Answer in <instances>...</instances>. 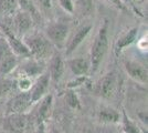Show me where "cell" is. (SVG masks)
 I'll list each match as a JSON object with an SVG mask.
<instances>
[{"label": "cell", "instance_id": "6da1fadb", "mask_svg": "<svg viewBox=\"0 0 148 133\" xmlns=\"http://www.w3.org/2000/svg\"><path fill=\"white\" fill-rule=\"evenodd\" d=\"M25 44L27 45L30 57L38 61H43L53 56V44L48 38L42 34L32 33L25 37Z\"/></svg>", "mask_w": 148, "mask_h": 133}, {"label": "cell", "instance_id": "7a4b0ae2", "mask_svg": "<svg viewBox=\"0 0 148 133\" xmlns=\"http://www.w3.org/2000/svg\"><path fill=\"white\" fill-rule=\"evenodd\" d=\"M108 48V39H107V22H105L103 27H101L99 33L94 40V43L91 49V69L95 72L99 69V64L103 61Z\"/></svg>", "mask_w": 148, "mask_h": 133}, {"label": "cell", "instance_id": "3957f363", "mask_svg": "<svg viewBox=\"0 0 148 133\" xmlns=\"http://www.w3.org/2000/svg\"><path fill=\"white\" fill-rule=\"evenodd\" d=\"M0 31H2L5 38H6L8 44L10 45L12 52L16 56H20V57H30L29 50L27 48L25 42L19 38L18 36H16L11 28L5 22L0 21Z\"/></svg>", "mask_w": 148, "mask_h": 133}, {"label": "cell", "instance_id": "277c9868", "mask_svg": "<svg viewBox=\"0 0 148 133\" xmlns=\"http://www.w3.org/2000/svg\"><path fill=\"white\" fill-rule=\"evenodd\" d=\"M32 104L33 102L31 100L30 92H20L7 103V114L25 113Z\"/></svg>", "mask_w": 148, "mask_h": 133}, {"label": "cell", "instance_id": "5b68a950", "mask_svg": "<svg viewBox=\"0 0 148 133\" xmlns=\"http://www.w3.org/2000/svg\"><path fill=\"white\" fill-rule=\"evenodd\" d=\"M117 76L114 72H110L99 80L97 84V93L104 99H112L117 92Z\"/></svg>", "mask_w": 148, "mask_h": 133}, {"label": "cell", "instance_id": "8992f818", "mask_svg": "<svg viewBox=\"0 0 148 133\" xmlns=\"http://www.w3.org/2000/svg\"><path fill=\"white\" fill-rule=\"evenodd\" d=\"M68 33L69 27L65 23H62V22L51 23L45 29L47 38L49 39L51 43H54L56 45H62L65 42Z\"/></svg>", "mask_w": 148, "mask_h": 133}, {"label": "cell", "instance_id": "52a82bcc", "mask_svg": "<svg viewBox=\"0 0 148 133\" xmlns=\"http://www.w3.org/2000/svg\"><path fill=\"white\" fill-rule=\"evenodd\" d=\"M13 22V33L16 36H23L27 32L30 31L32 23H33V19L30 14L25 11H18L13 16L12 19Z\"/></svg>", "mask_w": 148, "mask_h": 133}, {"label": "cell", "instance_id": "ba28073f", "mask_svg": "<svg viewBox=\"0 0 148 133\" xmlns=\"http://www.w3.org/2000/svg\"><path fill=\"white\" fill-rule=\"evenodd\" d=\"M50 84V76L49 73H42L38 76L37 81L32 84L30 92L31 100L33 103L40 101L43 96L48 94Z\"/></svg>", "mask_w": 148, "mask_h": 133}, {"label": "cell", "instance_id": "9c48e42d", "mask_svg": "<svg viewBox=\"0 0 148 133\" xmlns=\"http://www.w3.org/2000/svg\"><path fill=\"white\" fill-rule=\"evenodd\" d=\"M28 125V119L25 113L7 114L5 127L11 133H22Z\"/></svg>", "mask_w": 148, "mask_h": 133}, {"label": "cell", "instance_id": "30bf717a", "mask_svg": "<svg viewBox=\"0 0 148 133\" xmlns=\"http://www.w3.org/2000/svg\"><path fill=\"white\" fill-rule=\"evenodd\" d=\"M124 68L126 70L127 74L137 82L139 83H147L148 73L147 69L143 65V64L138 63L136 61H132V60H126L124 62Z\"/></svg>", "mask_w": 148, "mask_h": 133}, {"label": "cell", "instance_id": "8fae6325", "mask_svg": "<svg viewBox=\"0 0 148 133\" xmlns=\"http://www.w3.org/2000/svg\"><path fill=\"white\" fill-rule=\"evenodd\" d=\"M66 64L74 76H86L91 70V62L86 58H73L66 61Z\"/></svg>", "mask_w": 148, "mask_h": 133}, {"label": "cell", "instance_id": "7c38bea8", "mask_svg": "<svg viewBox=\"0 0 148 133\" xmlns=\"http://www.w3.org/2000/svg\"><path fill=\"white\" fill-rule=\"evenodd\" d=\"M91 29H92V25H82L81 28L77 29V31L75 32V34L72 37V39L70 40V42H69L68 45H66V51H65V53H66L68 56L71 54L72 52H74L75 49L83 42V40L86 38L87 34L90 33Z\"/></svg>", "mask_w": 148, "mask_h": 133}, {"label": "cell", "instance_id": "4fadbf2b", "mask_svg": "<svg viewBox=\"0 0 148 133\" xmlns=\"http://www.w3.org/2000/svg\"><path fill=\"white\" fill-rule=\"evenodd\" d=\"M50 76V80L59 82L61 80L62 76L64 73V61L60 54H54L51 57L50 61V72H48Z\"/></svg>", "mask_w": 148, "mask_h": 133}, {"label": "cell", "instance_id": "5bb4252c", "mask_svg": "<svg viewBox=\"0 0 148 133\" xmlns=\"http://www.w3.org/2000/svg\"><path fill=\"white\" fill-rule=\"evenodd\" d=\"M30 59L25 61L23 63L20 65V70L22 72L21 76H28V78H32V76H39L40 74L43 73V68L41 61H38L36 59Z\"/></svg>", "mask_w": 148, "mask_h": 133}, {"label": "cell", "instance_id": "9a60e30c", "mask_svg": "<svg viewBox=\"0 0 148 133\" xmlns=\"http://www.w3.org/2000/svg\"><path fill=\"white\" fill-rule=\"evenodd\" d=\"M19 3L18 0H0V16L3 20H11L13 16L18 12Z\"/></svg>", "mask_w": 148, "mask_h": 133}, {"label": "cell", "instance_id": "2e32d148", "mask_svg": "<svg viewBox=\"0 0 148 133\" xmlns=\"http://www.w3.org/2000/svg\"><path fill=\"white\" fill-rule=\"evenodd\" d=\"M137 33H138V29L137 28H133V29H130V31L124 33L122 37L118 38L116 45H115V54L117 57L121 54V52L125 48H127L128 45H130V44L135 41L136 38H137Z\"/></svg>", "mask_w": 148, "mask_h": 133}, {"label": "cell", "instance_id": "e0dca14e", "mask_svg": "<svg viewBox=\"0 0 148 133\" xmlns=\"http://www.w3.org/2000/svg\"><path fill=\"white\" fill-rule=\"evenodd\" d=\"M52 102H53V96L51 94H47L41 99V103L37 112V120L39 123H42L48 119L52 108Z\"/></svg>", "mask_w": 148, "mask_h": 133}, {"label": "cell", "instance_id": "ac0fdd59", "mask_svg": "<svg viewBox=\"0 0 148 133\" xmlns=\"http://www.w3.org/2000/svg\"><path fill=\"white\" fill-rule=\"evenodd\" d=\"M17 67H18V58L16 54H11L0 60V76L10 74Z\"/></svg>", "mask_w": 148, "mask_h": 133}, {"label": "cell", "instance_id": "d6986e66", "mask_svg": "<svg viewBox=\"0 0 148 133\" xmlns=\"http://www.w3.org/2000/svg\"><path fill=\"white\" fill-rule=\"evenodd\" d=\"M99 119L102 123H116L119 121V113L114 109L105 108L99 112Z\"/></svg>", "mask_w": 148, "mask_h": 133}, {"label": "cell", "instance_id": "ffe728a7", "mask_svg": "<svg viewBox=\"0 0 148 133\" xmlns=\"http://www.w3.org/2000/svg\"><path fill=\"white\" fill-rule=\"evenodd\" d=\"M19 7L30 14L32 17L33 21H37V20H41V16H40V12L38 11V9L36 8V6L33 5L32 0H18Z\"/></svg>", "mask_w": 148, "mask_h": 133}, {"label": "cell", "instance_id": "44dd1931", "mask_svg": "<svg viewBox=\"0 0 148 133\" xmlns=\"http://www.w3.org/2000/svg\"><path fill=\"white\" fill-rule=\"evenodd\" d=\"M123 130L125 133H142L138 127L127 116L125 111H123Z\"/></svg>", "mask_w": 148, "mask_h": 133}, {"label": "cell", "instance_id": "7402d4cb", "mask_svg": "<svg viewBox=\"0 0 148 133\" xmlns=\"http://www.w3.org/2000/svg\"><path fill=\"white\" fill-rule=\"evenodd\" d=\"M11 54H14V53H13L12 50H11L10 45L7 42L6 38L0 36V60L9 57V56H11Z\"/></svg>", "mask_w": 148, "mask_h": 133}, {"label": "cell", "instance_id": "603a6c76", "mask_svg": "<svg viewBox=\"0 0 148 133\" xmlns=\"http://www.w3.org/2000/svg\"><path fill=\"white\" fill-rule=\"evenodd\" d=\"M32 80L31 78H28V76H21L17 82V87L18 89L21 91V92H29L32 88Z\"/></svg>", "mask_w": 148, "mask_h": 133}, {"label": "cell", "instance_id": "cb8c5ba5", "mask_svg": "<svg viewBox=\"0 0 148 133\" xmlns=\"http://www.w3.org/2000/svg\"><path fill=\"white\" fill-rule=\"evenodd\" d=\"M65 100L68 102V104L71 107L72 109H75V110H79L81 109V104H80V100L77 98V95L75 94L74 91H70L66 96H65Z\"/></svg>", "mask_w": 148, "mask_h": 133}, {"label": "cell", "instance_id": "d4e9b609", "mask_svg": "<svg viewBox=\"0 0 148 133\" xmlns=\"http://www.w3.org/2000/svg\"><path fill=\"white\" fill-rule=\"evenodd\" d=\"M14 82L12 81H9V80H5V81H1L0 82V95H3L8 93L9 91H11L13 89V85Z\"/></svg>", "mask_w": 148, "mask_h": 133}, {"label": "cell", "instance_id": "484cf974", "mask_svg": "<svg viewBox=\"0 0 148 133\" xmlns=\"http://www.w3.org/2000/svg\"><path fill=\"white\" fill-rule=\"evenodd\" d=\"M85 81H86V76H76L73 81H70V82L68 83V88H70V89L77 88V87H80L82 84H84Z\"/></svg>", "mask_w": 148, "mask_h": 133}, {"label": "cell", "instance_id": "4316f807", "mask_svg": "<svg viewBox=\"0 0 148 133\" xmlns=\"http://www.w3.org/2000/svg\"><path fill=\"white\" fill-rule=\"evenodd\" d=\"M61 7L69 13H73L74 11V5L72 0H59Z\"/></svg>", "mask_w": 148, "mask_h": 133}, {"label": "cell", "instance_id": "83f0119b", "mask_svg": "<svg viewBox=\"0 0 148 133\" xmlns=\"http://www.w3.org/2000/svg\"><path fill=\"white\" fill-rule=\"evenodd\" d=\"M79 3H80L81 8L84 10V11H88L91 10L92 8V0H77Z\"/></svg>", "mask_w": 148, "mask_h": 133}, {"label": "cell", "instance_id": "f1b7e54d", "mask_svg": "<svg viewBox=\"0 0 148 133\" xmlns=\"http://www.w3.org/2000/svg\"><path fill=\"white\" fill-rule=\"evenodd\" d=\"M38 3L41 6L42 9L44 10H49L51 9V0H37Z\"/></svg>", "mask_w": 148, "mask_h": 133}, {"label": "cell", "instance_id": "f546056e", "mask_svg": "<svg viewBox=\"0 0 148 133\" xmlns=\"http://www.w3.org/2000/svg\"><path fill=\"white\" fill-rule=\"evenodd\" d=\"M37 133H47V131H45V124H44V122H42V123H39V127H38V132Z\"/></svg>", "mask_w": 148, "mask_h": 133}, {"label": "cell", "instance_id": "4dcf8cb0", "mask_svg": "<svg viewBox=\"0 0 148 133\" xmlns=\"http://www.w3.org/2000/svg\"><path fill=\"white\" fill-rule=\"evenodd\" d=\"M111 1L115 5V6L119 7V8H123V3H122V1H121V0H111Z\"/></svg>", "mask_w": 148, "mask_h": 133}, {"label": "cell", "instance_id": "1f68e13d", "mask_svg": "<svg viewBox=\"0 0 148 133\" xmlns=\"http://www.w3.org/2000/svg\"><path fill=\"white\" fill-rule=\"evenodd\" d=\"M50 133H61V132H60V131H59L58 129H54V127H53V129H51Z\"/></svg>", "mask_w": 148, "mask_h": 133}, {"label": "cell", "instance_id": "d6a6232c", "mask_svg": "<svg viewBox=\"0 0 148 133\" xmlns=\"http://www.w3.org/2000/svg\"><path fill=\"white\" fill-rule=\"evenodd\" d=\"M85 133H105V132H97V131H86Z\"/></svg>", "mask_w": 148, "mask_h": 133}]
</instances>
